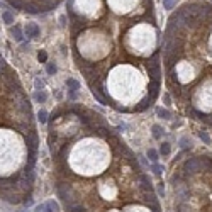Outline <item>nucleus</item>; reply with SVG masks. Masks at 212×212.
<instances>
[{
  "label": "nucleus",
  "instance_id": "obj_10",
  "mask_svg": "<svg viewBox=\"0 0 212 212\" xmlns=\"http://www.w3.org/2000/svg\"><path fill=\"white\" fill-rule=\"evenodd\" d=\"M48 117H49L48 112H46V110H43V109L38 112V121L41 122V124H46V122H48Z\"/></svg>",
  "mask_w": 212,
  "mask_h": 212
},
{
  "label": "nucleus",
  "instance_id": "obj_9",
  "mask_svg": "<svg viewBox=\"0 0 212 212\" xmlns=\"http://www.w3.org/2000/svg\"><path fill=\"white\" fill-rule=\"evenodd\" d=\"M2 19H4V22L5 24H12L14 22V14L12 12H9V10H5V12H2Z\"/></svg>",
  "mask_w": 212,
  "mask_h": 212
},
{
  "label": "nucleus",
  "instance_id": "obj_19",
  "mask_svg": "<svg viewBox=\"0 0 212 212\" xmlns=\"http://www.w3.org/2000/svg\"><path fill=\"white\" fill-rule=\"evenodd\" d=\"M48 73L49 75L56 73V65H54V63H48Z\"/></svg>",
  "mask_w": 212,
  "mask_h": 212
},
{
  "label": "nucleus",
  "instance_id": "obj_17",
  "mask_svg": "<svg viewBox=\"0 0 212 212\" xmlns=\"http://www.w3.org/2000/svg\"><path fill=\"white\" fill-rule=\"evenodd\" d=\"M148 156H149V160H151L153 163L158 161V151H156V149H149V151H148Z\"/></svg>",
  "mask_w": 212,
  "mask_h": 212
},
{
  "label": "nucleus",
  "instance_id": "obj_16",
  "mask_svg": "<svg viewBox=\"0 0 212 212\" xmlns=\"http://www.w3.org/2000/svg\"><path fill=\"white\" fill-rule=\"evenodd\" d=\"M175 4H177V0H163V7L165 9H168V10L173 9Z\"/></svg>",
  "mask_w": 212,
  "mask_h": 212
},
{
  "label": "nucleus",
  "instance_id": "obj_5",
  "mask_svg": "<svg viewBox=\"0 0 212 212\" xmlns=\"http://www.w3.org/2000/svg\"><path fill=\"white\" fill-rule=\"evenodd\" d=\"M34 210L36 212H61V209H60V204L56 200H46L44 204L36 205Z\"/></svg>",
  "mask_w": 212,
  "mask_h": 212
},
{
  "label": "nucleus",
  "instance_id": "obj_11",
  "mask_svg": "<svg viewBox=\"0 0 212 212\" xmlns=\"http://www.w3.org/2000/svg\"><path fill=\"white\" fill-rule=\"evenodd\" d=\"M156 114H158V117H161V119H171V114L166 110V109H156Z\"/></svg>",
  "mask_w": 212,
  "mask_h": 212
},
{
  "label": "nucleus",
  "instance_id": "obj_21",
  "mask_svg": "<svg viewBox=\"0 0 212 212\" xmlns=\"http://www.w3.org/2000/svg\"><path fill=\"white\" fill-rule=\"evenodd\" d=\"M158 192H160V194H165V187H163V183H158Z\"/></svg>",
  "mask_w": 212,
  "mask_h": 212
},
{
  "label": "nucleus",
  "instance_id": "obj_3",
  "mask_svg": "<svg viewBox=\"0 0 212 212\" xmlns=\"http://www.w3.org/2000/svg\"><path fill=\"white\" fill-rule=\"evenodd\" d=\"M39 132L17 71L0 54V199L29 205L36 183Z\"/></svg>",
  "mask_w": 212,
  "mask_h": 212
},
{
  "label": "nucleus",
  "instance_id": "obj_4",
  "mask_svg": "<svg viewBox=\"0 0 212 212\" xmlns=\"http://www.w3.org/2000/svg\"><path fill=\"white\" fill-rule=\"evenodd\" d=\"M4 2L15 10L39 15V14H48L54 10L63 0H4Z\"/></svg>",
  "mask_w": 212,
  "mask_h": 212
},
{
  "label": "nucleus",
  "instance_id": "obj_22",
  "mask_svg": "<svg viewBox=\"0 0 212 212\" xmlns=\"http://www.w3.org/2000/svg\"><path fill=\"white\" fill-rule=\"evenodd\" d=\"M36 87H38V90H41L43 88V82L41 80H36Z\"/></svg>",
  "mask_w": 212,
  "mask_h": 212
},
{
  "label": "nucleus",
  "instance_id": "obj_8",
  "mask_svg": "<svg viewBox=\"0 0 212 212\" xmlns=\"http://www.w3.org/2000/svg\"><path fill=\"white\" fill-rule=\"evenodd\" d=\"M10 34H12V38L15 39V41H19V43L22 41V36H24L22 34V29L19 26H14L12 29H10Z\"/></svg>",
  "mask_w": 212,
  "mask_h": 212
},
{
  "label": "nucleus",
  "instance_id": "obj_2",
  "mask_svg": "<svg viewBox=\"0 0 212 212\" xmlns=\"http://www.w3.org/2000/svg\"><path fill=\"white\" fill-rule=\"evenodd\" d=\"M54 192L66 212H161L151 178L99 112L60 105L48 119Z\"/></svg>",
  "mask_w": 212,
  "mask_h": 212
},
{
  "label": "nucleus",
  "instance_id": "obj_7",
  "mask_svg": "<svg viewBox=\"0 0 212 212\" xmlns=\"http://www.w3.org/2000/svg\"><path fill=\"white\" fill-rule=\"evenodd\" d=\"M24 31H26L27 38H38L39 32H41V29H39V26L36 24V22H27L26 27H24Z\"/></svg>",
  "mask_w": 212,
  "mask_h": 212
},
{
  "label": "nucleus",
  "instance_id": "obj_6",
  "mask_svg": "<svg viewBox=\"0 0 212 212\" xmlns=\"http://www.w3.org/2000/svg\"><path fill=\"white\" fill-rule=\"evenodd\" d=\"M66 87H68V99L71 102H75L77 100V92L80 90V83L77 80H73V78H68L66 80Z\"/></svg>",
  "mask_w": 212,
  "mask_h": 212
},
{
  "label": "nucleus",
  "instance_id": "obj_15",
  "mask_svg": "<svg viewBox=\"0 0 212 212\" xmlns=\"http://www.w3.org/2000/svg\"><path fill=\"white\" fill-rule=\"evenodd\" d=\"M199 136H200V139H202V141H204L205 144H210V136H209L207 132H205V131H200Z\"/></svg>",
  "mask_w": 212,
  "mask_h": 212
},
{
  "label": "nucleus",
  "instance_id": "obj_13",
  "mask_svg": "<svg viewBox=\"0 0 212 212\" xmlns=\"http://www.w3.org/2000/svg\"><path fill=\"white\" fill-rule=\"evenodd\" d=\"M170 151H171V148H170V143H163V144L160 146V153H161L163 156H168V155H170Z\"/></svg>",
  "mask_w": 212,
  "mask_h": 212
},
{
  "label": "nucleus",
  "instance_id": "obj_18",
  "mask_svg": "<svg viewBox=\"0 0 212 212\" xmlns=\"http://www.w3.org/2000/svg\"><path fill=\"white\" fill-rule=\"evenodd\" d=\"M151 170H153V173H155V175H161V171H163V166L153 163V165H151Z\"/></svg>",
  "mask_w": 212,
  "mask_h": 212
},
{
  "label": "nucleus",
  "instance_id": "obj_20",
  "mask_svg": "<svg viewBox=\"0 0 212 212\" xmlns=\"http://www.w3.org/2000/svg\"><path fill=\"white\" fill-rule=\"evenodd\" d=\"M38 58H39V61H41V63H46V60H48V54H46L44 51H41V53L38 54Z\"/></svg>",
  "mask_w": 212,
  "mask_h": 212
},
{
  "label": "nucleus",
  "instance_id": "obj_14",
  "mask_svg": "<svg viewBox=\"0 0 212 212\" xmlns=\"http://www.w3.org/2000/svg\"><path fill=\"white\" fill-rule=\"evenodd\" d=\"M46 99H48V95H46L43 90H38V92H36V100H38V102L44 104V102H46Z\"/></svg>",
  "mask_w": 212,
  "mask_h": 212
},
{
  "label": "nucleus",
  "instance_id": "obj_1",
  "mask_svg": "<svg viewBox=\"0 0 212 212\" xmlns=\"http://www.w3.org/2000/svg\"><path fill=\"white\" fill-rule=\"evenodd\" d=\"M71 54L102 105L144 112L163 82L161 34L153 0H66Z\"/></svg>",
  "mask_w": 212,
  "mask_h": 212
},
{
  "label": "nucleus",
  "instance_id": "obj_12",
  "mask_svg": "<svg viewBox=\"0 0 212 212\" xmlns=\"http://www.w3.org/2000/svg\"><path fill=\"white\" fill-rule=\"evenodd\" d=\"M153 138L155 139H161V136H163V129H161L160 126H153Z\"/></svg>",
  "mask_w": 212,
  "mask_h": 212
}]
</instances>
